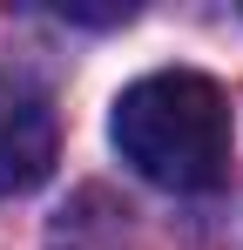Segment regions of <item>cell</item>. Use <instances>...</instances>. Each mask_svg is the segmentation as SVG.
Instances as JSON below:
<instances>
[{
  "mask_svg": "<svg viewBox=\"0 0 243 250\" xmlns=\"http://www.w3.org/2000/svg\"><path fill=\"white\" fill-rule=\"evenodd\" d=\"M54 163V108L27 82L0 75V196L34 189Z\"/></svg>",
  "mask_w": 243,
  "mask_h": 250,
  "instance_id": "7a4b0ae2",
  "label": "cell"
},
{
  "mask_svg": "<svg viewBox=\"0 0 243 250\" xmlns=\"http://www.w3.org/2000/svg\"><path fill=\"white\" fill-rule=\"evenodd\" d=\"M108 135L135 176L176 196L216 189L230 169V102L196 68H162V75L128 82L115 95Z\"/></svg>",
  "mask_w": 243,
  "mask_h": 250,
  "instance_id": "6da1fadb",
  "label": "cell"
}]
</instances>
